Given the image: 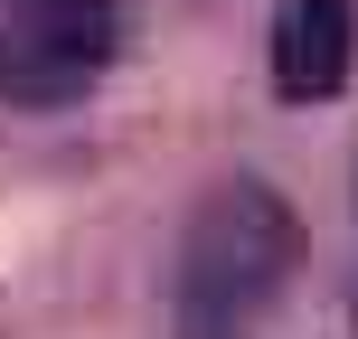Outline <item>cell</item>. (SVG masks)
<instances>
[{"label":"cell","mask_w":358,"mask_h":339,"mask_svg":"<svg viewBox=\"0 0 358 339\" xmlns=\"http://www.w3.org/2000/svg\"><path fill=\"white\" fill-rule=\"evenodd\" d=\"M302 264V217L273 179H217L189 208L170 273V339H264Z\"/></svg>","instance_id":"6da1fadb"},{"label":"cell","mask_w":358,"mask_h":339,"mask_svg":"<svg viewBox=\"0 0 358 339\" xmlns=\"http://www.w3.org/2000/svg\"><path fill=\"white\" fill-rule=\"evenodd\" d=\"M113 0H0V104H76L113 66Z\"/></svg>","instance_id":"7a4b0ae2"},{"label":"cell","mask_w":358,"mask_h":339,"mask_svg":"<svg viewBox=\"0 0 358 339\" xmlns=\"http://www.w3.org/2000/svg\"><path fill=\"white\" fill-rule=\"evenodd\" d=\"M358 66V0H283L273 10V94L330 104Z\"/></svg>","instance_id":"3957f363"}]
</instances>
